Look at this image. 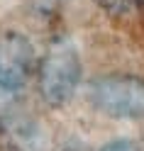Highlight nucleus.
<instances>
[{
    "label": "nucleus",
    "instance_id": "1",
    "mask_svg": "<svg viewBox=\"0 0 144 151\" xmlns=\"http://www.w3.org/2000/svg\"><path fill=\"white\" fill-rule=\"evenodd\" d=\"M81 83V56L71 42H56L42 63V95L51 107H59L73 98Z\"/></svg>",
    "mask_w": 144,
    "mask_h": 151
},
{
    "label": "nucleus",
    "instance_id": "2",
    "mask_svg": "<svg viewBox=\"0 0 144 151\" xmlns=\"http://www.w3.org/2000/svg\"><path fill=\"white\" fill-rule=\"evenodd\" d=\"M88 98L100 112L110 117H144V83L137 78H98L90 83Z\"/></svg>",
    "mask_w": 144,
    "mask_h": 151
},
{
    "label": "nucleus",
    "instance_id": "3",
    "mask_svg": "<svg viewBox=\"0 0 144 151\" xmlns=\"http://www.w3.org/2000/svg\"><path fill=\"white\" fill-rule=\"evenodd\" d=\"M34 66V49L22 34H5L0 39V90L15 95L25 88Z\"/></svg>",
    "mask_w": 144,
    "mask_h": 151
},
{
    "label": "nucleus",
    "instance_id": "4",
    "mask_svg": "<svg viewBox=\"0 0 144 151\" xmlns=\"http://www.w3.org/2000/svg\"><path fill=\"white\" fill-rule=\"evenodd\" d=\"M100 151H139V146L134 144L132 139H112V141H108Z\"/></svg>",
    "mask_w": 144,
    "mask_h": 151
}]
</instances>
